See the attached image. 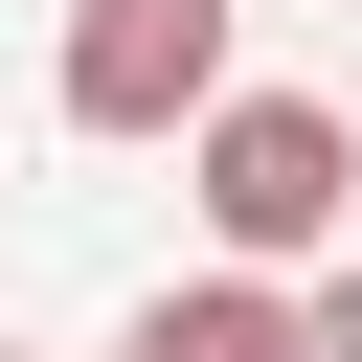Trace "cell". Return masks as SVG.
<instances>
[{
    "instance_id": "obj_3",
    "label": "cell",
    "mask_w": 362,
    "mask_h": 362,
    "mask_svg": "<svg viewBox=\"0 0 362 362\" xmlns=\"http://www.w3.org/2000/svg\"><path fill=\"white\" fill-rule=\"evenodd\" d=\"M113 362H294V294H249V272H204V294H158Z\"/></svg>"
},
{
    "instance_id": "obj_1",
    "label": "cell",
    "mask_w": 362,
    "mask_h": 362,
    "mask_svg": "<svg viewBox=\"0 0 362 362\" xmlns=\"http://www.w3.org/2000/svg\"><path fill=\"white\" fill-rule=\"evenodd\" d=\"M181 136H204V226H226L249 272H294V249H339V204H362V136H339L317 90H204Z\"/></svg>"
},
{
    "instance_id": "obj_2",
    "label": "cell",
    "mask_w": 362,
    "mask_h": 362,
    "mask_svg": "<svg viewBox=\"0 0 362 362\" xmlns=\"http://www.w3.org/2000/svg\"><path fill=\"white\" fill-rule=\"evenodd\" d=\"M226 90V0H68V136H181Z\"/></svg>"
},
{
    "instance_id": "obj_4",
    "label": "cell",
    "mask_w": 362,
    "mask_h": 362,
    "mask_svg": "<svg viewBox=\"0 0 362 362\" xmlns=\"http://www.w3.org/2000/svg\"><path fill=\"white\" fill-rule=\"evenodd\" d=\"M294 362H362V272H317V294H294Z\"/></svg>"
}]
</instances>
